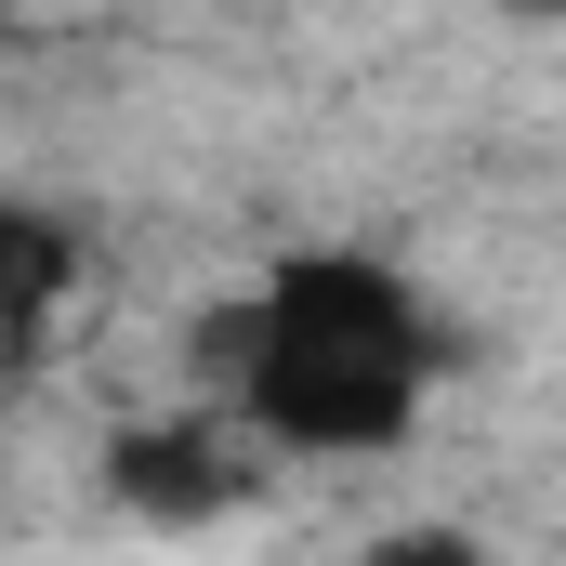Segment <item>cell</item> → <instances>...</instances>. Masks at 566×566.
<instances>
[{
    "label": "cell",
    "instance_id": "obj_3",
    "mask_svg": "<svg viewBox=\"0 0 566 566\" xmlns=\"http://www.w3.org/2000/svg\"><path fill=\"white\" fill-rule=\"evenodd\" d=\"M80 277V238L53 224V211H27V198H0V343H27L53 303Z\"/></svg>",
    "mask_w": 566,
    "mask_h": 566
},
{
    "label": "cell",
    "instance_id": "obj_2",
    "mask_svg": "<svg viewBox=\"0 0 566 566\" xmlns=\"http://www.w3.org/2000/svg\"><path fill=\"white\" fill-rule=\"evenodd\" d=\"M106 501L145 527H224L251 501V434L238 422H133L106 434Z\"/></svg>",
    "mask_w": 566,
    "mask_h": 566
},
{
    "label": "cell",
    "instance_id": "obj_1",
    "mask_svg": "<svg viewBox=\"0 0 566 566\" xmlns=\"http://www.w3.org/2000/svg\"><path fill=\"white\" fill-rule=\"evenodd\" d=\"M224 422L290 461H382L409 448L448 382V316L382 251H277L211 316Z\"/></svg>",
    "mask_w": 566,
    "mask_h": 566
},
{
    "label": "cell",
    "instance_id": "obj_5",
    "mask_svg": "<svg viewBox=\"0 0 566 566\" xmlns=\"http://www.w3.org/2000/svg\"><path fill=\"white\" fill-rule=\"evenodd\" d=\"M514 13H554V0H514Z\"/></svg>",
    "mask_w": 566,
    "mask_h": 566
},
{
    "label": "cell",
    "instance_id": "obj_4",
    "mask_svg": "<svg viewBox=\"0 0 566 566\" xmlns=\"http://www.w3.org/2000/svg\"><path fill=\"white\" fill-rule=\"evenodd\" d=\"M356 566H501V541H474V527H382Z\"/></svg>",
    "mask_w": 566,
    "mask_h": 566
}]
</instances>
